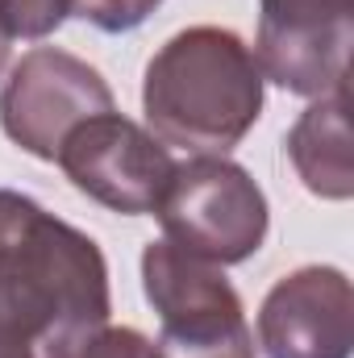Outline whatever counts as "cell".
Returning a JSON list of instances; mask_svg holds the SVG:
<instances>
[{"instance_id": "obj_11", "label": "cell", "mask_w": 354, "mask_h": 358, "mask_svg": "<svg viewBox=\"0 0 354 358\" xmlns=\"http://www.w3.org/2000/svg\"><path fill=\"white\" fill-rule=\"evenodd\" d=\"M71 17V0H0V25L17 42H42Z\"/></svg>"}, {"instance_id": "obj_14", "label": "cell", "mask_w": 354, "mask_h": 358, "mask_svg": "<svg viewBox=\"0 0 354 358\" xmlns=\"http://www.w3.org/2000/svg\"><path fill=\"white\" fill-rule=\"evenodd\" d=\"M8 55H13V38L4 34V25H0V76L8 71Z\"/></svg>"}, {"instance_id": "obj_9", "label": "cell", "mask_w": 354, "mask_h": 358, "mask_svg": "<svg viewBox=\"0 0 354 358\" xmlns=\"http://www.w3.org/2000/svg\"><path fill=\"white\" fill-rule=\"evenodd\" d=\"M351 96L346 88L330 92L321 100H313L296 125L288 129V163L296 179L321 196V200H351L354 196V167H351V121H346Z\"/></svg>"}, {"instance_id": "obj_8", "label": "cell", "mask_w": 354, "mask_h": 358, "mask_svg": "<svg viewBox=\"0 0 354 358\" xmlns=\"http://www.w3.org/2000/svg\"><path fill=\"white\" fill-rule=\"evenodd\" d=\"M259 346L267 358H351L354 292L346 271L309 263L275 279L259 304Z\"/></svg>"}, {"instance_id": "obj_6", "label": "cell", "mask_w": 354, "mask_h": 358, "mask_svg": "<svg viewBox=\"0 0 354 358\" xmlns=\"http://www.w3.org/2000/svg\"><path fill=\"white\" fill-rule=\"evenodd\" d=\"M55 163L76 192L121 217L155 213L176 171L171 150L146 125L121 117L117 108L76 125L59 146Z\"/></svg>"}, {"instance_id": "obj_13", "label": "cell", "mask_w": 354, "mask_h": 358, "mask_svg": "<svg viewBox=\"0 0 354 358\" xmlns=\"http://www.w3.org/2000/svg\"><path fill=\"white\" fill-rule=\"evenodd\" d=\"M0 358H38L29 342H17V338H4L0 334Z\"/></svg>"}, {"instance_id": "obj_2", "label": "cell", "mask_w": 354, "mask_h": 358, "mask_svg": "<svg viewBox=\"0 0 354 358\" xmlns=\"http://www.w3.org/2000/svg\"><path fill=\"white\" fill-rule=\"evenodd\" d=\"M263 71L242 34L187 25L142 71L146 129L171 150L229 155L263 117Z\"/></svg>"}, {"instance_id": "obj_4", "label": "cell", "mask_w": 354, "mask_h": 358, "mask_svg": "<svg viewBox=\"0 0 354 358\" xmlns=\"http://www.w3.org/2000/svg\"><path fill=\"white\" fill-rule=\"evenodd\" d=\"M142 292L159 313V358H259L242 296L221 267L159 238L142 250Z\"/></svg>"}, {"instance_id": "obj_10", "label": "cell", "mask_w": 354, "mask_h": 358, "mask_svg": "<svg viewBox=\"0 0 354 358\" xmlns=\"http://www.w3.org/2000/svg\"><path fill=\"white\" fill-rule=\"evenodd\" d=\"M38 358H159L155 342L134 329V325H113V321H92L71 325L59 334H46L38 346Z\"/></svg>"}, {"instance_id": "obj_5", "label": "cell", "mask_w": 354, "mask_h": 358, "mask_svg": "<svg viewBox=\"0 0 354 358\" xmlns=\"http://www.w3.org/2000/svg\"><path fill=\"white\" fill-rule=\"evenodd\" d=\"M117 100L108 80L88 59L59 50V46H34L25 50L4 84H0V129L4 138L25 150L29 159L55 163L59 146L76 125L88 117L113 113Z\"/></svg>"}, {"instance_id": "obj_12", "label": "cell", "mask_w": 354, "mask_h": 358, "mask_svg": "<svg viewBox=\"0 0 354 358\" xmlns=\"http://www.w3.org/2000/svg\"><path fill=\"white\" fill-rule=\"evenodd\" d=\"M163 0H71V13L100 34H129L150 21Z\"/></svg>"}, {"instance_id": "obj_3", "label": "cell", "mask_w": 354, "mask_h": 358, "mask_svg": "<svg viewBox=\"0 0 354 358\" xmlns=\"http://www.w3.org/2000/svg\"><path fill=\"white\" fill-rule=\"evenodd\" d=\"M163 238L213 267H234L259 255L271 229L263 187L225 155H187L155 208Z\"/></svg>"}, {"instance_id": "obj_1", "label": "cell", "mask_w": 354, "mask_h": 358, "mask_svg": "<svg viewBox=\"0 0 354 358\" xmlns=\"http://www.w3.org/2000/svg\"><path fill=\"white\" fill-rule=\"evenodd\" d=\"M108 263L84 229L34 196L0 187V334L38 346L46 334L108 321Z\"/></svg>"}, {"instance_id": "obj_7", "label": "cell", "mask_w": 354, "mask_h": 358, "mask_svg": "<svg viewBox=\"0 0 354 358\" xmlns=\"http://www.w3.org/2000/svg\"><path fill=\"white\" fill-rule=\"evenodd\" d=\"M354 0H259L255 63L275 88L321 100L346 88Z\"/></svg>"}]
</instances>
